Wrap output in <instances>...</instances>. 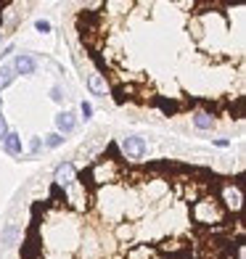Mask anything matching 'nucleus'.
<instances>
[{"label": "nucleus", "mask_w": 246, "mask_h": 259, "mask_svg": "<svg viewBox=\"0 0 246 259\" xmlns=\"http://www.w3.org/2000/svg\"><path fill=\"white\" fill-rule=\"evenodd\" d=\"M16 238H19V225L8 222L6 230H3V235H0V243H3V246H14V243H16Z\"/></svg>", "instance_id": "10"}, {"label": "nucleus", "mask_w": 246, "mask_h": 259, "mask_svg": "<svg viewBox=\"0 0 246 259\" xmlns=\"http://www.w3.org/2000/svg\"><path fill=\"white\" fill-rule=\"evenodd\" d=\"M193 127H196V130H212V127H215L212 114H207V111H196V114H193Z\"/></svg>", "instance_id": "9"}, {"label": "nucleus", "mask_w": 246, "mask_h": 259, "mask_svg": "<svg viewBox=\"0 0 246 259\" xmlns=\"http://www.w3.org/2000/svg\"><path fill=\"white\" fill-rule=\"evenodd\" d=\"M133 235V228H119V238H130Z\"/></svg>", "instance_id": "17"}, {"label": "nucleus", "mask_w": 246, "mask_h": 259, "mask_svg": "<svg viewBox=\"0 0 246 259\" xmlns=\"http://www.w3.org/2000/svg\"><path fill=\"white\" fill-rule=\"evenodd\" d=\"M88 88H90V93H96V96H106V90H109L106 79H103L101 74H90L88 77Z\"/></svg>", "instance_id": "8"}, {"label": "nucleus", "mask_w": 246, "mask_h": 259, "mask_svg": "<svg viewBox=\"0 0 246 259\" xmlns=\"http://www.w3.org/2000/svg\"><path fill=\"white\" fill-rule=\"evenodd\" d=\"M51 101H56V103H61V101H64V90L58 88V85L51 90Z\"/></svg>", "instance_id": "14"}, {"label": "nucleus", "mask_w": 246, "mask_h": 259, "mask_svg": "<svg viewBox=\"0 0 246 259\" xmlns=\"http://www.w3.org/2000/svg\"><path fill=\"white\" fill-rule=\"evenodd\" d=\"M3 148L8 151L11 156H21V151H24V148H21V138H19L16 133H8V135L3 138Z\"/></svg>", "instance_id": "7"}, {"label": "nucleus", "mask_w": 246, "mask_h": 259, "mask_svg": "<svg viewBox=\"0 0 246 259\" xmlns=\"http://www.w3.org/2000/svg\"><path fill=\"white\" fill-rule=\"evenodd\" d=\"M79 109H82V116H85V119H90V116H93V106H90L88 101H85V103H82V106H79Z\"/></svg>", "instance_id": "16"}, {"label": "nucleus", "mask_w": 246, "mask_h": 259, "mask_svg": "<svg viewBox=\"0 0 246 259\" xmlns=\"http://www.w3.org/2000/svg\"><path fill=\"white\" fill-rule=\"evenodd\" d=\"M34 29L48 34V32H51V21H45V19H37V21H34Z\"/></svg>", "instance_id": "13"}, {"label": "nucleus", "mask_w": 246, "mask_h": 259, "mask_svg": "<svg viewBox=\"0 0 246 259\" xmlns=\"http://www.w3.org/2000/svg\"><path fill=\"white\" fill-rule=\"evenodd\" d=\"M0 109H3V98H0Z\"/></svg>", "instance_id": "19"}, {"label": "nucleus", "mask_w": 246, "mask_h": 259, "mask_svg": "<svg viewBox=\"0 0 246 259\" xmlns=\"http://www.w3.org/2000/svg\"><path fill=\"white\" fill-rule=\"evenodd\" d=\"M74 164L72 161H64L61 167L56 169V185H61V188H66V185H72L74 183Z\"/></svg>", "instance_id": "4"}, {"label": "nucleus", "mask_w": 246, "mask_h": 259, "mask_svg": "<svg viewBox=\"0 0 246 259\" xmlns=\"http://www.w3.org/2000/svg\"><path fill=\"white\" fill-rule=\"evenodd\" d=\"M40 146H43V140H40V138H32V143H29V154H37Z\"/></svg>", "instance_id": "15"}, {"label": "nucleus", "mask_w": 246, "mask_h": 259, "mask_svg": "<svg viewBox=\"0 0 246 259\" xmlns=\"http://www.w3.org/2000/svg\"><path fill=\"white\" fill-rule=\"evenodd\" d=\"M14 74H16V72H14V69H11V66H0V90H3V88H8L11 82L16 79Z\"/></svg>", "instance_id": "11"}, {"label": "nucleus", "mask_w": 246, "mask_h": 259, "mask_svg": "<svg viewBox=\"0 0 246 259\" xmlns=\"http://www.w3.org/2000/svg\"><path fill=\"white\" fill-rule=\"evenodd\" d=\"M56 127H58V135H69V133H74V127H77V119H74V114L72 111H61L56 116Z\"/></svg>", "instance_id": "5"}, {"label": "nucleus", "mask_w": 246, "mask_h": 259, "mask_svg": "<svg viewBox=\"0 0 246 259\" xmlns=\"http://www.w3.org/2000/svg\"><path fill=\"white\" fill-rule=\"evenodd\" d=\"M122 151L130 159H143L148 154V146H146V140L143 138H138V135H130V138H125L122 140Z\"/></svg>", "instance_id": "2"}, {"label": "nucleus", "mask_w": 246, "mask_h": 259, "mask_svg": "<svg viewBox=\"0 0 246 259\" xmlns=\"http://www.w3.org/2000/svg\"><path fill=\"white\" fill-rule=\"evenodd\" d=\"M34 69H37V61L29 56V53H21L16 56V64H14V72H21V74H34Z\"/></svg>", "instance_id": "6"}, {"label": "nucleus", "mask_w": 246, "mask_h": 259, "mask_svg": "<svg viewBox=\"0 0 246 259\" xmlns=\"http://www.w3.org/2000/svg\"><path fill=\"white\" fill-rule=\"evenodd\" d=\"M61 143H64V135H58V133H53V135L45 138V146H48V148H58Z\"/></svg>", "instance_id": "12"}, {"label": "nucleus", "mask_w": 246, "mask_h": 259, "mask_svg": "<svg viewBox=\"0 0 246 259\" xmlns=\"http://www.w3.org/2000/svg\"><path fill=\"white\" fill-rule=\"evenodd\" d=\"M193 217L201 222V225H212V222H220V220H222L220 201H217V198H201V201L193 206Z\"/></svg>", "instance_id": "1"}, {"label": "nucleus", "mask_w": 246, "mask_h": 259, "mask_svg": "<svg viewBox=\"0 0 246 259\" xmlns=\"http://www.w3.org/2000/svg\"><path fill=\"white\" fill-rule=\"evenodd\" d=\"M215 146H220V148H225V146H228V138H217V140H215Z\"/></svg>", "instance_id": "18"}, {"label": "nucleus", "mask_w": 246, "mask_h": 259, "mask_svg": "<svg viewBox=\"0 0 246 259\" xmlns=\"http://www.w3.org/2000/svg\"><path fill=\"white\" fill-rule=\"evenodd\" d=\"M222 204H225L230 211H238L241 204H243V198H241V191H238V188H230V185L222 188Z\"/></svg>", "instance_id": "3"}]
</instances>
